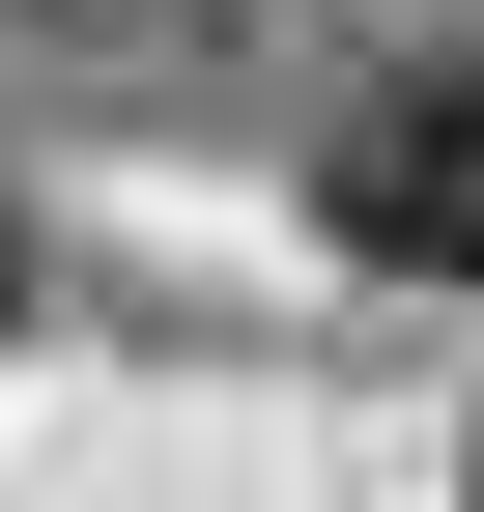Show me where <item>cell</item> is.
<instances>
[{"instance_id":"1","label":"cell","mask_w":484,"mask_h":512,"mask_svg":"<svg viewBox=\"0 0 484 512\" xmlns=\"http://www.w3.org/2000/svg\"><path fill=\"white\" fill-rule=\"evenodd\" d=\"M314 228L371 256V285H484V57H399V86H342Z\"/></svg>"},{"instance_id":"2","label":"cell","mask_w":484,"mask_h":512,"mask_svg":"<svg viewBox=\"0 0 484 512\" xmlns=\"http://www.w3.org/2000/svg\"><path fill=\"white\" fill-rule=\"evenodd\" d=\"M0 313H29V256H0Z\"/></svg>"}]
</instances>
